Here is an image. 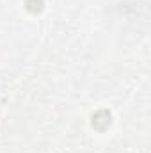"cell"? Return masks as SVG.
I'll return each mask as SVG.
<instances>
[{
  "instance_id": "1",
  "label": "cell",
  "mask_w": 151,
  "mask_h": 153,
  "mask_svg": "<svg viewBox=\"0 0 151 153\" xmlns=\"http://www.w3.org/2000/svg\"><path fill=\"white\" fill-rule=\"evenodd\" d=\"M93 119H94L93 125H94L96 128H100V130H103V128H107V126L110 125V114H109L107 111H100L98 114H94Z\"/></svg>"
},
{
  "instance_id": "2",
  "label": "cell",
  "mask_w": 151,
  "mask_h": 153,
  "mask_svg": "<svg viewBox=\"0 0 151 153\" xmlns=\"http://www.w3.org/2000/svg\"><path fill=\"white\" fill-rule=\"evenodd\" d=\"M27 5H29L30 11H39V7H41V0H29Z\"/></svg>"
}]
</instances>
